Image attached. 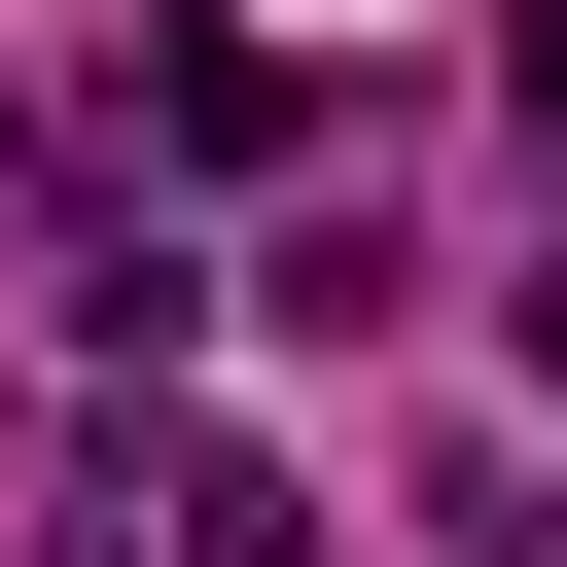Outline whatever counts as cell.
I'll return each mask as SVG.
<instances>
[{
    "mask_svg": "<svg viewBox=\"0 0 567 567\" xmlns=\"http://www.w3.org/2000/svg\"><path fill=\"white\" fill-rule=\"evenodd\" d=\"M532 354H567V248H532Z\"/></svg>",
    "mask_w": 567,
    "mask_h": 567,
    "instance_id": "4",
    "label": "cell"
},
{
    "mask_svg": "<svg viewBox=\"0 0 567 567\" xmlns=\"http://www.w3.org/2000/svg\"><path fill=\"white\" fill-rule=\"evenodd\" d=\"M142 142H213V177H248V142H319V71H284V35H213V0H177V35H142Z\"/></svg>",
    "mask_w": 567,
    "mask_h": 567,
    "instance_id": "1",
    "label": "cell"
},
{
    "mask_svg": "<svg viewBox=\"0 0 567 567\" xmlns=\"http://www.w3.org/2000/svg\"><path fill=\"white\" fill-rule=\"evenodd\" d=\"M142 532H177V567H319V496H284V461H177Z\"/></svg>",
    "mask_w": 567,
    "mask_h": 567,
    "instance_id": "2",
    "label": "cell"
},
{
    "mask_svg": "<svg viewBox=\"0 0 567 567\" xmlns=\"http://www.w3.org/2000/svg\"><path fill=\"white\" fill-rule=\"evenodd\" d=\"M496 106H532V142H567V0H532V35H496Z\"/></svg>",
    "mask_w": 567,
    "mask_h": 567,
    "instance_id": "3",
    "label": "cell"
}]
</instances>
